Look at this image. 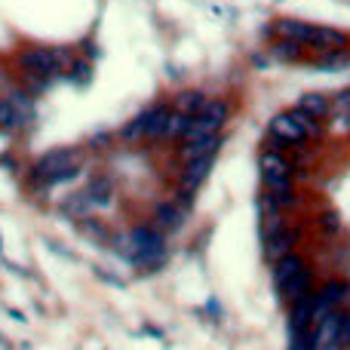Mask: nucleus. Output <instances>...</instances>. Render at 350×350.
<instances>
[{"instance_id":"obj_6","label":"nucleus","mask_w":350,"mask_h":350,"mask_svg":"<svg viewBox=\"0 0 350 350\" xmlns=\"http://www.w3.org/2000/svg\"><path fill=\"white\" fill-rule=\"evenodd\" d=\"M345 317H347L345 308H338V310H332V314H329L320 326L310 329V345H314V350H335V347H341Z\"/></svg>"},{"instance_id":"obj_4","label":"nucleus","mask_w":350,"mask_h":350,"mask_svg":"<svg viewBox=\"0 0 350 350\" xmlns=\"http://www.w3.org/2000/svg\"><path fill=\"white\" fill-rule=\"evenodd\" d=\"M310 145L304 129L298 126V120L292 117V111H283L271 120V145L267 148H277V151H292V148H301Z\"/></svg>"},{"instance_id":"obj_18","label":"nucleus","mask_w":350,"mask_h":350,"mask_svg":"<svg viewBox=\"0 0 350 350\" xmlns=\"http://www.w3.org/2000/svg\"><path fill=\"white\" fill-rule=\"evenodd\" d=\"M22 117H18V111L12 108L10 98H0V129H18L22 126Z\"/></svg>"},{"instance_id":"obj_20","label":"nucleus","mask_w":350,"mask_h":350,"mask_svg":"<svg viewBox=\"0 0 350 350\" xmlns=\"http://www.w3.org/2000/svg\"><path fill=\"white\" fill-rule=\"evenodd\" d=\"M86 193H90V203H108V200H111V181L108 178L92 181Z\"/></svg>"},{"instance_id":"obj_5","label":"nucleus","mask_w":350,"mask_h":350,"mask_svg":"<svg viewBox=\"0 0 350 350\" xmlns=\"http://www.w3.org/2000/svg\"><path fill=\"white\" fill-rule=\"evenodd\" d=\"M18 65L37 80H49V77H55V74H62L55 49H25V53L18 55Z\"/></svg>"},{"instance_id":"obj_14","label":"nucleus","mask_w":350,"mask_h":350,"mask_svg":"<svg viewBox=\"0 0 350 350\" xmlns=\"http://www.w3.org/2000/svg\"><path fill=\"white\" fill-rule=\"evenodd\" d=\"M292 117L298 120V126L304 129V135H308V142L310 145H317V142H323L326 139V123L323 120H317V117H310L308 111H301V108H292Z\"/></svg>"},{"instance_id":"obj_3","label":"nucleus","mask_w":350,"mask_h":350,"mask_svg":"<svg viewBox=\"0 0 350 350\" xmlns=\"http://www.w3.org/2000/svg\"><path fill=\"white\" fill-rule=\"evenodd\" d=\"M77 160H80L77 151H53V154H46V157L37 163L34 175H37V178H43L46 185L68 181V178H74V175H77Z\"/></svg>"},{"instance_id":"obj_7","label":"nucleus","mask_w":350,"mask_h":350,"mask_svg":"<svg viewBox=\"0 0 350 350\" xmlns=\"http://www.w3.org/2000/svg\"><path fill=\"white\" fill-rule=\"evenodd\" d=\"M295 246H298V228H289V224H283V228H277L273 234L265 237V252L271 261L295 252Z\"/></svg>"},{"instance_id":"obj_16","label":"nucleus","mask_w":350,"mask_h":350,"mask_svg":"<svg viewBox=\"0 0 350 350\" xmlns=\"http://www.w3.org/2000/svg\"><path fill=\"white\" fill-rule=\"evenodd\" d=\"M206 102H209V98H206L203 92H181V96L175 98V111H181V114H187V117H197L200 111L206 108Z\"/></svg>"},{"instance_id":"obj_12","label":"nucleus","mask_w":350,"mask_h":350,"mask_svg":"<svg viewBox=\"0 0 350 350\" xmlns=\"http://www.w3.org/2000/svg\"><path fill=\"white\" fill-rule=\"evenodd\" d=\"M295 108L308 111V114L317 117V120H326V117H332V98L323 96V92H308V96L298 98Z\"/></svg>"},{"instance_id":"obj_9","label":"nucleus","mask_w":350,"mask_h":350,"mask_svg":"<svg viewBox=\"0 0 350 350\" xmlns=\"http://www.w3.org/2000/svg\"><path fill=\"white\" fill-rule=\"evenodd\" d=\"M163 252V237L151 228H139L133 230V255L139 261H151Z\"/></svg>"},{"instance_id":"obj_11","label":"nucleus","mask_w":350,"mask_h":350,"mask_svg":"<svg viewBox=\"0 0 350 350\" xmlns=\"http://www.w3.org/2000/svg\"><path fill=\"white\" fill-rule=\"evenodd\" d=\"M304 267H308V261H304L298 252L283 255V258H277V261H273V283H277V286H283L286 280H292L298 271H304Z\"/></svg>"},{"instance_id":"obj_10","label":"nucleus","mask_w":350,"mask_h":350,"mask_svg":"<svg viewBox=\"0 0 350 350\" xmlns=\"http://www.w3.org/2000/svg\"><path fill=\"white\" fill-rule=\"evenodd\" d=\"M212 160H215V154L212 157H197V160H187L185 163V172H181V193H191L200 187V181L209 175L212 170Z\"/></svg>"},{"instance_id":"obj_15","label":"nucleus","mask_w":350,"mask_h":350,"mask_svg":"<svg viewBox=\"0 0 350 350\" xmlns=\"http://www.w3.org/2000/svg\"><path fill=\"white\" fill-rule=\"evenodd\" d=\"M187 126H191V117L181 114V111H170V120H166L163 126V142H181L187 133Z\"/></svg>"},{"instance_id":"obj_2","label":"nucleus","mask_w":350,"mask_h":350,"mask_svg":"<svg viewBox=\"0 0 350 350\" xmlns=\"http://www.w3.org/2000/svg\"><path fill=\"white\" fill-rule=\"evenodd\" d=\"M170 120V108L157 105V108L139 114L126 129H123V139L126 142H145V139H163V126Z\"/></svg>"},{"instance_id":"obj_8","label":"nucleus","mask_w":350,"mask_h":350,"mask_svg":"<svg viewBox=\"0 0 350 350\" xmlns=\"http://www.w3.org/2000/svg\"><path fill=\"white\" fill-rule=\"evenodd\" d=\"M280 289V298H283L286 304H295L298 298H304V295H310V292L317 289V277H314V271L310 267H304V271H298L292 280H286L283 286H277Z\"/></svg>"},{"instance_id":"obj_22","label":"nucleus","mask_w":350,"mask_h":350,"mask_svg":"<svg viewBox=\"0 0 350 350\" xmlns=\"http://www.w3.org/2000/svg\"><path fill=\"white\" fill-rule=\"evenodd\" d=\"M320 228L329 230V234H338V228H341L338 215H320Z\"/></svg>"},{"instance_id":"obj_19","label":"nucleus","mask_w":350,"mask_h":350,"mask_svg":"<svg viewBox=\"0 0 350 350\" xmlns=\"http://www.w3.org/2000/svg\"><path fill=\"white\" fill-rule=\"evenodd\" d=\"M181 218H185V212H181L178 206H160V212H157V224L160 228H170V230L178 228Z\"/></svg>"},{"instance_id":"obj_17","label":"nucleus","mask_w":350,"mask_h":350,"mask_svg":"<svg viewBox=\"0 0 350 350\" xmlns=\"http://www.w3.org/2000/svg\"><path fill=\"white\" fill-rule=\"evenodd\" d=\"M273 55L283 59V62H301L304 59V46L301 43H295V40H283V37H280V40L273 43Z\"/></svg>"},{"instance_id":"obj_23","label":"nucleus","mask_w":350,"mask_h":350,"mask_svg":"<svg viewBox=\"0 0 350 350\" xmlns=\"http://www.w3.org/2000/svg\"><path fill=\"white\" fill-rule=\"evenodd\" d=\"M341 347L350 350V314L345 317V329H341Z\"/></svg>"},{"instance_id":"obj_21","label":"nucleus","mask_w":350,"mask_h":350,"mask_svg":"<svg viewBox=\"0 0 350 350\" xmlns=\"http://www.w3.org/2000/svg\"><path fill=\"white\" fill-rule=\"evenodd\" d=\"M10 102H12V108L18 111V117H22V120L31 114V98L25 96V92H12V96H10Z\"/></svg>"},{"instance_id":"obj_1","label":"nucleus","mask_w":350,"mask_h":350,"mask_svg":"<svg viewBox=\"0 0 350 350\" xmlns=\"http://www.w3.org/2000/svg\"><path fill=\"white\" fill-rule=\"evenodd\" d=\"M273 34L283 40H295L304 49L314 53H326V49H350V37L338 28H326V25H310V22H295V18H280L273 22Z\"/></svg>"},{"instance_id":"obj_13","label":"nucleus","mask_w":350,"mask_h":350,"mask_svg":"<svg viewBox=\"0 0 350 350\" xmlns=\"http://www.w3.org/2000/svg\"><path fill=\"white\" fill-rule=\"evenodd\" d=\"M218 145H221V139L218 135H206V139H197V142H185L181 145V160H197V157H212V154L218 151Z\"/></svg>"}]
</instances>
